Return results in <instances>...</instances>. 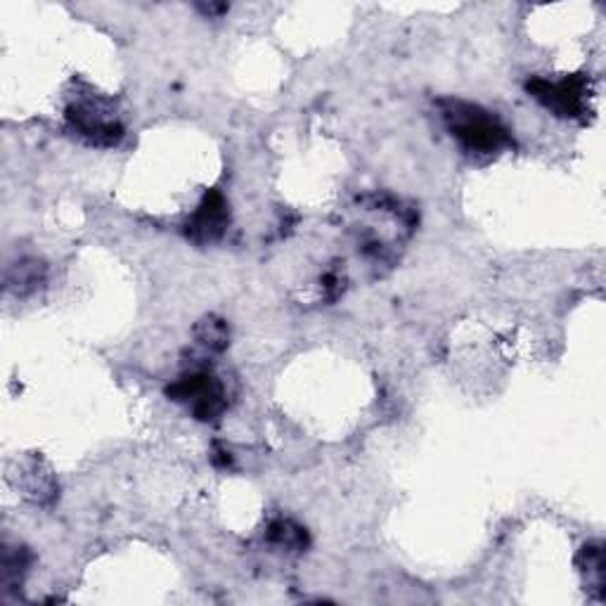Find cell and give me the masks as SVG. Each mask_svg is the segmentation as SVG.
<instances>
[{"label": "cell", "instance_id": "1", "mask_svg": "<svg viewBox=\"0 0 606 606\" xmlns=\"http://www.w3.org/2000/svg\"><path fill=\"white\" fill-rule=\"evenodd\" d=\"M443 117L448 121L451 133L462 142V148L469 152L496 154L514 145L508 128L479 105L448 100V103H443Z\"/></svg>", "mask_w": 606, "mask_h": 606}, {"label": "cell", "instance_id": "2", "mask_svg": "<svg viewBox=\"0 0 606 606\" xmlns=\"http://www.w3.org/2000/svg\"><path fill=\"white\" fill-rule=\"evenodd\" d=\"M528 93L543 103L547 109H552L559 117L579 119L590 109V85L583 77H567L561 81H547V79H531Z\"/></svg>", "mask_w": 606, "mask_h": 606}, {"label": "cell", "instance_id": "3", "mask_svg": "<svg viewBox=\"0 0 606 606\" xmlns=\"http://www.w3.org/2000/svg\"><path fill=\"white\" fill-rule=\"evenodd\" d=\"M173 400L190 403L199 420H215L225 410V392L221 382L207 372H193L168 386L166 392Z\"/></svg>", "mask_w": 606, "mask_h": 606}, {"label": "cell", "instance_id": "4", "mask_svg": "<svg viewBox=\"0 0 606 606\" xmlns=\"http://www.w3.org/2000/svg\"><path fill=\"white\" fill-rule=\"evenodd\" d=\"M228 205L221 193H209L201 201L199 209L193 213L190 223H187V235L195 242H213L219 240L228 228Z\"/></svg>", "mask_w": 606, "mask_h": 606}, {"label": "cell", "instance_id": "5", "mask_svg": "<svg viewBox=\"0 0 606 606\" xmlns=\"http://www.w3.org/2000/svg\"><path fill=\"white\" fill-rule=\"evenodd\" d=\"M579 569L585 575L587 593H593L597 599L604 597V550L599 543L585 545L579 555Z\"/></svg>", "mask_w": 606, "mask_h": 606}, {"label": "cell", "instance_id": "6", "mask_svg": "<svg viewBox=\"0 0 606 606\" xmlns=\"http://www.w3.org/2000/svg\"><path fill=\"white\" fill-rule=\"evenodd\" d=\"M268 540L284 547V550L299 552L308 545V533H306V528H301L294 522H290V518H280V522L270 524Z\"/></svg>", "mask_w": 606, "mask_h": 606}, {"label": "cell", "instance_id": "7", "mask_svg": "<svg viewBox=\"0 0 606 606\" xmlns=\"http://www.w3.org/2000/svg\"><path fill=\"white\" fill-rule=\"evenodd\" d=\"M195 335H197V341L205 343L211 351H223L230 339L228 325L219 321V317H207V321H201L195 329Z\"/></svg>", "mask_w": 606, "mask_h": 606}]
</instances>
